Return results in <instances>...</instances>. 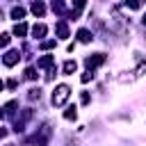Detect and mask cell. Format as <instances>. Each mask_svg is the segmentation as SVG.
I'll return each instance as SVG.
<instances>
[{"label": "cell", "instance_id": "e0dca14e", "mask_svg": "<svg viewBox=\"0 0 146 146\" xmlns=\"http://www.w3.org/2000/svg\"><path fill=\"white\" fill-rule=\"evenodd\" d=\"M41 48H43V50H50V48H55V41H43Z\"/></svg>", "mask_w": 146, "mask_h": 146}, {"label": "cell", "instance_id": "52a82bcc", "mask_svg": "<svg viewBox=\"0 0 146 146\" xmlns=\"http://www.w3.org/2000/svg\"><path fill=\"white\" fill-rule=\"evenodd\" d=\"M46 32H48V27H46V25H41V23H39V25H34V27H32V34H34V36H36V39H39V36H43V34H46Z\"/></svg>", "mask_w": 146, "mask_h": 146}, {"label": "cell", "instance_id": "8992f818", "mask_svg": "<svg viewBox=\"0 0 146 146\" xmlns=\"http://www.w3.org/2000/svg\"><path fill=\"white\" fill-rule=\"evenodd\" d=\"M32 14H34V16H43V14H46V7H43V2H39V0H36V2L32 5Z\"/></svg>", "mask_w": 146, "mask_h": 146}, {"label": "cell", "instance_id": "603a6c76", "mask_svg": "<svg viewBox=\"0 0 146 146\" xmlns=\"http://www.w3.org/2000/svg\"><path fill=\"white\" fill-rule=\"evenodd\" d=\"M2 116H5V112H2V110H0V119H2Z\"/></svg>", "mask_w": 146, "mask_h": 146}, {"label": "cell", "instance_id": "9c48e42d", "mask_svg": "<svg viewBox=\"0 0 146 146\" xmlns=\"http://www.w3.org/2000/svg\"><path fill=\"white\" fill-rule=\"evenodd\" d=\"M25 32H27V25H25V23H16L14 34H16V36H25Z\"/></svg>", "mask_w": 146, "mask_h": 146}, {"label": "cell", "instance_id": "5bb4252c", "mask_svg": "<svg viewBox=\"0 0 146 146\" xmlns=\"http://www.w3.org/2000/svg\"><path fill=\"white\" fill-rule=\"evenodd\" d=\"M125 5H128L130 9H139V7H141V0H125Z\"/></svg>", "mask_w": 146, "mask_h": 146}, {"label": "cell", "instance_id": "30bf717a", "mask_svg": "<svg viewBox=\"0 0 146 146\" xmlns=\"http://www.w3.org/2000/svg\"><path fill=\"white\" fill-rule=\"evenodd\" d=\"M57 34H59V39H66V36H68V27H66V23H57Z\"/></svg>", "mask_w": 146, "mask_h": 146}, {"label": "cell", "instance_id": "5b68a950", "mask_svg": "<svg viewBox=\"0 0 146 146\" xmlns=\"http://www.w3.org/2000/svg\"><path fill=\"white\" fill-rule=\"evenodd\" d=\"M62 68H64V73H66V75H73V73L78 71V64L68 59V62H64V66H62Z\"/></svg>", "mask_w": 146, "mask_h": 146}, {"label": "cell", "instance_id": "8fae6325", "mask_svg": "<svg viewBox=\"0 0 146 146\" xmlns=\"http://www.w3.org/2000/svg\"><path fill=\"white\" fill-rule=\"evenodd\" d=\"M23 16H25V9H23V7H14V9H11V18H16V21H21Z\"/></svg>", "mask_w": 146, "mask_h": 146}, {"label": "cell", "instance_id": "ba28073f", "mask_svg": "<svg viewBox=\"0 0 146 146\" xmlns=\"http://www.w3.org/2000/svg\"><path fill=\"white\" fill-rule=\"evenodd\" d=\"M52 62H55V57H52V55H46V57L39 59V66H41V68H48V66H52Z\"/></svg>", "mask_w": 146, "mask_h": 146}, {"label": "cell", "instance_id": "44dd1931", "mask_svg": "<svg viewBox=\"0 0 146 146\" xmlns=\"http://www.w3.org/2000/svg\"><path fill=\"white\" fill-rule=\"evenodd\" d=\"M5 135H7V130H5V128H0V137H5Z\"/></svg>", "mask_w": 146, "mask_h": 146}, {"label": "cell", "instance_id": "ffe728a7", "mask_svg": "<svg viewBox=\"0 0 146 146\" xmlns=\"http://www.w3.org/2000/svg\"><path fill=\"white\" fill-rule=\"evenodd\" d=\"M73 2H75V7L80 9V7H84V2H87V0H73Z\"/></svg>", "mask_w": 146, "mask_h": 146}, {"label": "cell", "instance_id": "6da1fadb", "mask_svg": "<svg viewBox=\"0 0 146 146\" xmlns=\"http://www.w3.org/2000/svg\"><path fill=\"white\" fill-rule=\"evenodd\" d=\"M68 96H71V89H68L66 84L55 87V91H52V105H55V107H62V105L68 100Z\"/></svg>", "mask_w": 146, "mask_h": 146}, {"label": "cell", "instance_id": "4fadbf2b", "mask_svg": "<svg viewBox=\"0 0 146 146\" xmlns=\"http://www.w3.org/2000/svg\"><path fill=\"white\" fill-rule=\"evenodd\" d=\"M25 78H27V80H36V71H34L32 66H30V68H25Z\"/></svg>", "mask_w": 146, "mask_h": 146}, {"label": "cell", "instance_id": "277c9868", "mask_svg": "<svg viewBox=\"0 0 146 146\" xmlns=\"http://www.w3.org/2000/svg\"><path fill=\"white\" fill-rule=\"evenodd\" d=\"M94 36H91V32L89 30H78V41H82V43H89Z\"/></svg>", "mask_w": 146, "mask_h": 146}, {"label": "cell", "instance_id": "3957f363", "mask_svg": "<svg viewBox=\"0 0 146 146\" xmlns=\"http://www.w3.org/2000/svg\"><path fill=\"white\" fill-rule=\"evenodd\" d=\"M2 62H5V66H14V64L18 62V50H9V52L2 57Z\"/></svg>", "mask_w": 146, "mask_h": 146}, {"label": "cell", "instance_id": "d6986e66", "mask_svg": "<svg viewBox=\"0 0 146 146\" xmlns=\"http://www.w3.org/2000/svg\"><path fill=\"white\" fill-rule=\"evenodd\" d=\"M80 100H82V103H89V94H87V91H84V94H82V96H80Z\"/></svg>", "mask_w": 146, "mask_h": 146}, {"label": "cell", "instance_id": "7a4b0ae2", "mask_svg": "<svg viewBox=\"0 0 146 146\" xmlns=\"http://www.w3.org/2000/svg\"><path fill=\"white\" fill-rule=\"evenodd\" d=\"M103 62H105V55H103V52H96V55L87 57V66H89V68H96V66H100Z\"/></svg>", "mask_w": 146, "mask_h": 146}, {"label": "cell", "instance_id": "9a60e30c", "mask_svg": "<svg viewBox=\"0 0 146 146\" xmlns=\"http://www.w3.org/2000/svg\"><path fill=\"white\" fill-rule=\"evenodd\" d=\"M91 78H94V73H91V68H89L87 73H82V75H80V80H82V82H89Z\"/></svg>", "mask_w": 146, "mask_h": 146}, {"label": "cell", "instance_id": "2e32d148", "mask_svg": "<svg viewBox=\"0 0 146 146\" xmlns=\"http://www.w3.org/2000/svg\"><path fill=\"white\" fill-rule=\"evenodd\" d=\"M9 43V34H0V48H5Z\"/></svg>", "mask_w": 146, "mask_h": 146}, {"label": "cell", "instance_id": "ac0fdd59", "mask_svg": "<svg viewBox=\"0 0 146 146\" xmlns=\"http://www.w3.org/2000/svg\"><path fill=\"white\" fill-rule=\"evenodd\" d=\"M39 96H41V91H39V89H32V91H30V98H32V100H34V98H39Z\"/></svg>", "mask_w": 146, "mask_h": 146}, {"label": "cell", "instance_id": "7402d4cb", "mask_svg": "<svg viewBox=\"0 0 146 146\" xmlns=\"http://www.w3.org/2000/svg\"><path fill=\"white\" fill-rule=\"evenodd\" d=\"M2 89H5V82H2V80H0V91H2Z\"/></svg>", "mask_w": 146, "mask_h": 146}, {"label": "cell", "instance_id": "cb8c5ba5", "mask_svg": "<svg viewBox=\"0 0 146 146\" xmlns=\"http://www.w3.org/2000/svg\"><path fill=\"white\" fill-rule=\"evenodd\" d=\"M144 25H146V16H144Z\"/></svg>", "mask_w": 146, "mask_h": 146}, {"label": "cell", "instance_id": "7c38bea8", "mask_svg": "<svg viewBox=\"0 0 146 146\" xmlns=\"http://www.w3.org/2000/svg\"><path fill=\"white\" fill-rule=\"evenodd\" d=\"M75 116H78V112H75V107H68V110L64 112V119H66V121H75Z\"/></svg>", "mask_w": 146, "mask_h": 146}]
</instances>
